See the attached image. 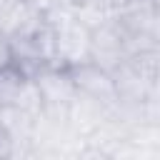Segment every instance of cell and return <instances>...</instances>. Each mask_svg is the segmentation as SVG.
<instances>
[{
    "instance_id": "ba28073f",
    "label": "cell",
    "mask_w": 160,
    "mask_h": 160,
    "mask_svg": "<svg viewBox=\"0 0 160 160\" xmlns=\"http://www.w3.org/2000/svg\"><path fill=\"white\" fill-rule=\"evenodd\" d=\"M32 10H38V12H42V15H48V12H52L55 8H60V5H65V0H25Z\"/></svg>"
},
{
    "instance_id": "277c9868",
    "label": "cell",
    "mask_w": 160,
    "mask_h": 160,
    "mask_svg": "<svg viewBox=\"0 0 160 160\" xmlns=\"http://www.w3.org/2000/svg\"><path fill=\"white\" fill-rule=\"evenodd\" d=\"M70 70V78H72V85L80 95L115 110L118 108V90H115V80H112V72L95 65L92 60H85L80 65H72L68 68Z\"/></svg>"
},
{
    "instance_id": "52a82bcc",
    "label": "cell",
    "mask_w": 160,
    "mask_h": 160,
    "mask_svg": "<svg viewBox=\"0 0 160 160\" xmlns=\"http://www.w3.org/2000/svg\"><path fill=\"white\" fill-rule=\"evenodd\" d=\"M12 62H15V58H12L10 38H5V35L0 32V70H2V68H8V65H12Z\"/></svg>"
},
{
    "instance_id": "3957f363",
    "label": "cell",
    "mask_w": 160,
    "mask_h": 160,
    "mask_svg": "<svg viewBox=\"0 0 160 160\" xmlns=\"http://www.w3.org/2000/svg\"><path fill=\"white\" fill-rule=\"evenodd\" d=\"M0 108H18L30 115L42 112V100L32 78L15 62L0 70Z\"/></svg>"
},
{
    "instance_id": "6da1fadb",
    "label": "cell",
    "mask_w": 160,
    "mask_h": 160,
    "mask_svg": "<svg viewBox=\"0 0 160 160\" xmlns=\"http://www.w3.org/2000/svg\"><path fill=\"white\" fill-rule=\"evenodd\" d=\"M52 30V50H55V65L72 68L85 60H90V28L72 15L68 5L55 8L45 15Z\"/></svg>"
},
{
    "instance_id": "7a4b0ae2",
    "label": "cell",
    "mask_w": 160,
    "mask_h": 160,
    "mask_svg": "<svg viewBox=\"0 0 160 160\" xmlns=\"http://www.w3.org/2000/svg\"><path fill=\"white\" fill-rule=\"evenodd\" d=\"M30 78L40 92L42 112L50 118L68 120V105L78 92L70 78V70L62 65H40Z\"/></svg>"
},
{
    "instance_id": "8992f818",
    "label": "cell",
    "mask_w": 160,
    "mask_h": 160,
    "mask_svg": "<svg viewBox=\"0 0 160 160\" xmlns=\"http://www.w3.org/2000/svg\"><path fill=\"white\" fill-rule=\"evenodd\" d=\"M45 22V15L32 10L25 0H5L0 8V32L10 40L30 38Z\"/></svg>"
},
{
    "instance_id": "5b68a950",
    "label": "cell",
    "mask_w": 160,
    "mask_h": 160,
    "mask_svg": "<svg viewBox=\"0 0 160 160\" xmlns=\"http://www.w3.org/2000/svg\"><path fill=\"white\" fill-rule=\"evenodd\" d=\"M128 58V45L112 18L98 28H90V60L105 70H115Z\"/></svg>"
}]
</instances>
